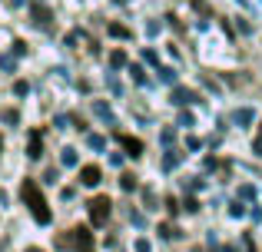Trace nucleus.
I'll return each mask as SVG.
<instances>
[{"mask_svg":"<svg viewBox=\"0 0 262 252\" xmlns=\"http://www.w3.org/2000/svg\"><path fill=\"white\" fill-rule=\"evenodd\" d=\"M20 199H24V206L30 209L33 222H40V226H50L53 213H50V206H47L43 193H40L37 179H24V186H20Z\"/></svg>","mask_w":262,"mask_h":252,"instance_id":"f257e3e1","label":"nucleus"},{"mask_svg":"<svg viewBox=\"0 0 262 252\" xmlns=\"http://www.w3.org/2000/svg\"><path fill=\"white\" fill-rule=\"evenodd\" d=\"M57 246L60 249H77V252H93V233H90L86 226H77V229H70V233H63L57 239Z\"/></svg>","mask_w":262,"mask_h":252,"instance_id":"f03ea898","label":"nucleus"},{"mask_svg":"<svg viewBox=\"0 0 262 252\" xmlns=\"http://www.w3.org/2000/svg\"><path fill=\"white\" fill-rule=\"evenodd\" d=\"M110 213H113V202L106 196H93L90 199V219H93V226H106Z\"/></svg>","mask_w":262,"mask_h":252,"instance_id":"7ed1b4c3","label":"nucleus"},{"mask_svg":"<svg viewBox=\"0 0 262 252\" xmlns=\"http://www.w3.org/2000/svg\"><path fill=\"white\" fill-rule=\"evenodd\" d=\"M30 17H33V24H37L40 30H53V10L47 4L33 0V4H30Z\"/></svg>","mask_w":262,"mask_h":252,"instance_id":"20e7f679","label":"nucleus"},{"mask_svg":"<svg viewBox=\"0 0 262 252\" xmlns=\"http://www.w3.org/2000/svg\"><path fill=\"white\" fill-rule=\"evenodd\" d=\"M27 156H30V159H40V156H43V129H30V146H27Z\"/></svg>","mask_w":262,"mask_h":252,"instance_id":"39448f33","label":"nucleus"},{"mask_svg":"<svg viewBox=\"0 0 262 252\" xmlns=\"http://www.w3.org/2000/svg\"><path fill=\"white\" fill-rule=\"evenodd\" d=\"M116 140L123 143V149H126V156H133V159H136V156H143V143L136 140V136H126V133H116Z\"/></svg>","mask_w":262,"mask_h":252,"instance_id":"423d86ee","label":"nucleus"},{"mask_svg":"<svg viewBox=\"0 0 262 252\" xmlns=\"http://www.w3.org/2000/svg\"><path fill=\"white\" fill-rule=\"evenodd\" d=\"M100 179H103L100 166H93V163H90V166H80V182H83V186H96Z\"/></svg>","mask_w":262,"mask_h":252,"instance_id":"0eeeda50","label":"nucleus"},{"mask_svg":"<svg viewBox=\"0 0 262 252\" xmlns=\"http://www.w3.org/2000/svg\"><path fill=\"white\" fill-rule=\"evenodd\" d=\"M169 100H173V103L176 106H189V103H196V93H192V90H186V86H176V90H173V97H169Z\"/></svg>","mask_w":262,"mask_h":252,"instance_id":"6e6552de","label":"nucleus"},{"mask_svg":"<svg viewBox=\"0 0 262 252\" xmlns=\"http://www.w3.org/2000/svg\"><path fill=\"white\" fill-rule=\"evenodd\" d=\"M252 120H256V113H252L249 106H243V110H236V123H243V126H246V123H252Z\"/></svg>","mask_w":262,"mask_h":252,"instance_id":"1a4fd4ad","label":"nucleus"},{"mask_svg":"<svg viewBox=\"0 0 262 252\" xmlns=\"http://www.w3.org/2000/svg\"><path fill=\"white\" fill-rule=\"evenodd\" d=\"M156 73H160V80H163V83H176V70H173V66H160Z\"/></svg>","mask_w":262,"mask_h":252,"instance_id":"9d476101","label":"nucleus"},{"mask_svg":"<svg viewBox=\"0 0 262 252\" xmlns=\"http://www.w3.org/2000/svg\"><path fill=\"white\" fill-rule=\"evenodd\" d=\"M120 189H126V193H129V189H136V176L133 173H123L120 176Z\"/></svg>","mask_w":262,"mask_h":252,"instance_id":"9b49d317","label":"nucleus"},{"mask_svg":"<svg viewBox=\"0 0 262 252\" xmlns=\"http://www.w3.org/2000/svg\"><path fill=\"white\" fill-rule=\"evenodd\" d=\"M176 166H179V153H176V149H169L166 159H163V169H176Z\"/></svg>","mask_w":262,"mask_h":252,"instance_id":"f8f14e48","label":"nucleus"},{"mask_svg":"<svg viewBox=\"0 0 262 252\" xmlns=\"http://www.w3.org/2000/svg\"><path fill=\"white\" fill-rule=\"evenodd\" d=\"M60 159H63V166H77V149H73V146H67Z\"/></svg>","mask_w":262,"mask_h":252,"instance_id":"ddd939ff","label":"nucleus"},{"mask_svg":"<svg viewBox=\"0 0 262 252\" xmlns=\"http://www.w3.org/2000/svg\"><path fill=\"white\" fill-rule=\"evenodd\" d=\"M106 30H110V37H120V40H126V37H129V30H126V27H120V24H110Z\"/></svg>","mask_w":262,"mask_h":252,"instance_id":"4468645a","label":"nucleus"},{"mask_svg":"<svg viewBox=\"0 0 262 252\" xmlns=\"http://www.w3.org/2000/svg\"><path fill=\"white\" fill-rule=\"evenodd\" d=\"M160 236H163V239H179V229L166 222V226H160Z\"/></svg>","mask_w":262,"mask_h":252,"instance_id":"2eb2a0df","label":"nucleus"},{"mask_svg":"<svg viewBox=\"0 0 262 252\" xmlns=\"http://www.w3.org/2000/svg\"><path fill=\"white\" fill-rule=\"evenodd\" d=\"M110 63H113V66H126V53H123V50H113V53H110Z\"/></svg>","mask_w":262,"mask_h":252,"instance_id":"dca6fc26","label":"nucleus"},{"mask_svg":"<svg viewBox=\"0 0 262 252\" xmlns=\"http://www.w3.org/2000/svg\"><path fill=\"white\" fill-rule=\"evenodd\" d=\"M93 110L100 113L103 120H110V123H113V113H110V106H106V103H93Z\"/></svg>","mask_w":262,"mask_h":252,"instance_id":"f3484780","label":"nucleus"},{"mask_svg":"<svg viewBox=\"0 0 262 252\" xmlns=\"http://www.w3.org/2000/svg\"><path fill=\"white\" fill-rule=\"evenodd\" d=\"M129 73H133V80H136V83H146V73H143V66H129Z\"/></svg>","mask_w":262,"mask_h":252,"instance_id":"a211bd4d","label":"nucleus"},{"mask_svg":"<svg viewBox=\"0 0 262 252\" xmlns=\"http://www.w3.org/2000/svg\"><path fill=\"white\" fill-rule=\"evenodd\" d=\"M86 143H90V149H103V146H106L103 136H86Z\"/></svg>","mask_w":262,"mask_h":252,"instance_id":"6ab92c4d","label":"nucleus"},{"mask_svg":"<svg viewBox=\"0 0 262 252\" xmlns=\"http://www.w3.org/2000/svg\"><path fill=\"white\" fill-rule=\"evenodd\" d=\"M183 206H186V213H199V199H192V196H186Z\"/></svg>","mask_w":262,"mask_h":252,"instance_id":"aec40b11","label":"nucleus"},{"mask_svg":"<svg viewBox=\"0 0 262 252\" xmlns=\"http://www.w3.org/2000/svg\"><path fill=\"white\" fill-rule=\"evenodd\" d=\"M143 199H146V209H156V193H153V189H146Z\"/></svg>","mask_w":262,"mask_h":252,"instance_id":"412c9836","label":"nucleus"},{"mask_svg":"<svg viewBox=\"0 0 262 252\" xmlns=\"http://www.w3.org/2000/svg\"><path fill=\"white\" fill-rule=\"evenodd\" d=\"M229 216H232V219H239V216H246V206H239V202H232V206H229Z\"/></svg>","mask_w":262,"mask_h":252,"instance_id":"4be33fe9","label":"nucleus"},{"mask_svg":"<svg viewBox=\"0 0 262 252\" xmlns=\"http://www.w3.org/2000/svg\"><path fill=\"white\" fill-rule=\"evenodd\" d=\"M27 90H30V86H27L24 80H17V83H13V93H17V97H27Z\"/></svg>","mask_w":262,"mask_h":252,"instance_id":"5701e85b","label":"nucleus"},{"mask_svg":"<svg viewBox=\"0 0 262 252\" xmlns=\"http://www.w3.org/2000/svg\"><path fill=\"white\" fill-rule=\"evenodd\" d=\"M143 60H146V63H153V66H160V57H156L153 50H143Z\"/></svg>","mask_w":262,"mask_h":252,"instance_id":"b1692460","label":"nucleus"},{"mask_svg":"<svg viewBox=\"0 0 262 252\" xmlns=\"http://www.w3.org/2000/svg\"><path fill=\"white\" fill-rule=\"evenodd\" d=\"M166 209H169V216H176V213H179V202L173 199V196H166Z\"/></svg>","mask_w":262,"mask_h":252,"instance_id":"393cba45","label":"nucleus"},{"mask_svg":"<svg viewBox=\"0 0 262 252\" xmlns=\"http://www.w3.org/2000/svg\"><path fill=\"white\" fill-rule=\"evenodd\" d=\"M196 120H192V113H179V126H192Z\"/></svg>","mask_w":262,"mask_h":252,"instance_id":"a878e982","label":"nucleus"},{"mask_svg":"<svg viewBox=\"0 0 262 252\" xmlns=\"http://www.w3.org/2000/svg\"><path fill=\"white\" fill-rule=\"evenodd\" d=\"M239 196H243V199H252V196H256V189H252V186H239Z\"/></svg>","mask_w":262,"mask_h":252,"instance_id":"bb28decb","label":"nucleus"},{"mask_svg":"<svg viewBox=\"0 0 262 252\" xmlns=\"http://www.w3.org/2000/svg\"><path fill=\"white\" fill-rule=\"evenodd\" d=\"M4 120H7V123H17L20 113H17V110H7V113H4Z\"/></svg>","mask_w":262,"mask_h":252,"instance_id":"cd10ccee","label":"nucleus"},{"mask_svg":"<svg viewBox=\"0 0 262 252\" xmlns=\"http://www.w3.org/2000/svg\"><path fill=\"white\" fill-rule=\"evenodd\" d=\"M136 252H149V239H136Z\"/></svg>","mask_w":262,"mask_h":252,"instance_id":"c85d7f7f","label":"nucleus"},{"mask_svg":"<svg viewBox=\"0 0 262 252\" xmlns=\"http://www.w3.org/2000/svg\"><path fill=\"white\" fill-rule=\"evenodd\" d=\"M252 149H256V153H262V136H259L256 143H252Z\"/></svg>","mask_w":262,"mask_h":252,"instance_id":"c756f323","label":"nucleus"},{"mask_svg":"<svg viewBox=\"0 0 262 252\" xmlns=\"http://www.w3.org/2000/svg\"><path fill=\"white\" fill-rule=\"evenodd\" d=\"M0 206H7V193H4V189H0Z\"/></svg>","mask_w":262,"mask_h":252,"instance_id":"7c9ffc66","label":"nucleus"},{"mask_svg":"<svg viewBox=\"0 0 262 252\" xmlns=\"http://www.w3.org/2000/svg\"><path fill=\"white\" fill-rule=\"evenodd\" d=\"M27 252H43V249H37V246H30V249H27Z\"/></svg>","mask_w":262,"mask_h":252,"instance_id":"2f4dec72","label":"nucleus"},{"mask_svg":"<svg viewBox=\"0 0 262 252\" xmlns=\"http://www.w3.org/2000/svg\"><path fill=\"white\" fill-rule=\"evenodd\" d=\"M0 149H4V140H0Z\"/></svg>","mask_w":262,"mask_h":252,"instance_id":"473e14b6","label":"nucleus"},{"mask_svg":"<svg viewBox=\"0 0 262 252\" xmlns=\"http://www.w3.org/2000/svg\"><path fill=\"white\" fill-rule=\"evenodd\" d=\"M0 249H4V246H0Z\"/></svg>","mask_w":262,"mask_h":252,"instance_id":"72a5a7b5","label":"nucleus"},{"mask_svg":"<svg viewBox=\"0 0 262 252\" xmlns=\"http://www.w3.org/2000/svg\"><path fill=\"white\" fill-rule=\"evenodd\" d=\"M259 136H262V133H259Z\"/></svg>","mask_w":262,"mask_h":252,"instance_id":"f704fd0d","label":"nucleus"}]
</instances>
